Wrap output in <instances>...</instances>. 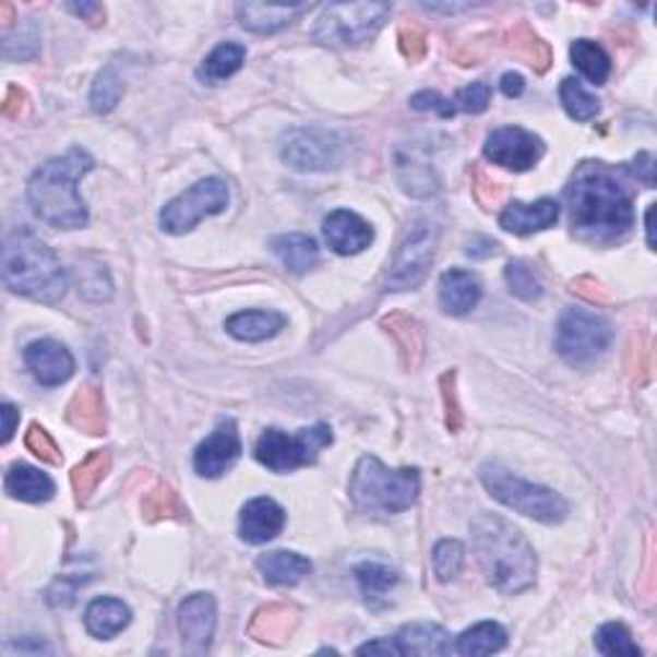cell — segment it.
I'll return each mask as SVG.
<instances>
[{
    "mask_svg": "<svg viewBox=\"0 0 657 657\" xmlns=\"http://www.w3.org/2000/svg\"><path fill=\"white\" fill-rule=\"evenodd\" d=\"M630 170L634 178H640L647 188H655V157L649 155V152H642V155L634 157Z\"/></svg>",
    "mask_w": 657,
    "mask_h": 657,
    "instance_id": "obj_51",
    "label": "cell"
},
{
    "mask_svg": "<svg viewBox=\"0 0 657 657\" xmlns=\"http://www.w3.org/2000/svg\"><path fill=\"white\" fill-rule=\"evenodd\" d=\"M558 218H560V206L552 199H542L535 203L514 201L501 211L499 224L503 231L527 237V234L550 229V226L558 224Z\"/></svg>",
    "mask_w": 657,
    "mask_h": 657,
    "instance_id": "obj_19",
    "label": "cell"
},
{
    "mask_svg": "<svg viewBox=\"0 0 657 657\" xmlns=\"http://www.w3.org/2000/svg\"><path fill=\"white\" fill-rule=\"evenodd\" d=\"M411 108H416V111H434L437 116H442V119H452V116L457 114L455 104L447 98H442L437 91L416 93V96L411 98Z\"/></svg>",
    "mask_w": 657,
    "mask_h": 657,
    "instance_id": "obj_46",
    "label": "cell"
},
{
    "mask_svg": "<svg viewBox=\"0 0 657 657\" xmlns=\"http://www.w3.org/2000/svg\"><path fill=\"white\" fill-rule=\"evenodd\" d=\"M26 368L32 370L36 383L55 389V385L68 383L75 372V360H72L70 349L55 339H36L26 347L24 353Z\"/></svg>",
    "mask_w": 657,
    "mask_h": 657,
    "instance_id": "obj_16",
    "label": "cell"
},
{
    "mask_svg": "<svg viewBox=\"0 0 657 657\" xmlns=\"http://www.w3.org/2000/svg\"><path fill=\"white\" fill-rule=\"evenodd\" d=\"M401 41V52H404L411 62H419L421 57L427 55V36L425 32H419V28H401L398 34Z\"/></svg>",
    "mask_w": 657,
    "mask_h": 657,
    "instance_id": "obj_49",
    "label": "cell"
},
{
    "mask_svg": "<svg viewBox=\"0 0 657 657\" xmlns=\"http://www.w3.org/2000/svg\"><path fill=\"white\" fill-rule=\"evenodd\" d=\"M442 398H444V411H447V429L457 432L463 425V416H459L457 406V393H455V372H444L442 375Z\"/></svg>",
    "mask_w": 657,
    "mask_h": 657,
    "instance_id": "obj_48",
    "label": "cell"
},
{
    "mask_svg": "<svg viewBox=\"0 0 657 657\" xmlns=\"http://www.w3.org/2000/svg\"><path fill=\"white\" fill-rule=\"evenodd\" d=\"M357 655H401V647L396 637H385V640H372L368 645L357 647Z\"/></svg>",
    "mask_w": 657,
    "mask_h": 657,
    "instance_id": "obj_52",
    "label": "cell"
},
{
    "mask_svg": "<svg viewBox=\"0 0 657 657\" xmlns=\"http://www.w3.org/2000/svg\"><path fill=\"white\" fill-rule=\"evenodd\" d=\"M0 416H3V444H9L13 432H16V425H19L16 406L3 404V408H0Z\"/></svg>",
    "mask_w": 657,
    "mask_h": 657,
    "instance_id": "obj_56",
    "label": "cell"
},
{
    "mask_svg": "<svg viewBox=\"0 0 657 657\" xmlns=\"http://www.w3.org/2000/svg\"><path fill=\"white\" fill-rule=\"evenodd\" d=\"M5 493L26 503H44L55 495V480L32 465L16 463L5 473Z\"/></svg>",
    "mask_w": 657,
    "mask_h": 657,
    "instance_id": "obj_26",
    "label": "cell"
},
{
    "mask_svg": "<svg viewBox=\"0 0 657 657\" xmlns=\"http://www.w3.org/2000/svg\"><path fill=\"white\" fill-rule=\"evenodd\" d=\"M237 19L247 32L252 34H275L288 24H294L298 16L311 11L309 3H296V5H267V3H239Z\"/></svg>",
    "mask_w": 657,
    "mask_h": 657,
    "instance_id": "obj_20",
    "label": "cell"
},
{
    "mask_svg": "<svg viewBox=\"0 0 657 657\" xmlns=\"http://www.w3.org/2000/svg\"><path fill=\"white\" fill-rule=\"evenodd\" d=\"M653 214H655V206H649V208H647V222H645V226H647V244H649V250H655V242H653Z\"/></svg>",
    "mask_w": 657,
    "mask_h": 657,
    "instance_id": "obj_57",
    "label": "cell"
},
{
    "mask_svg": "<svg viewBox=\"0 0 657 657\" xmlns=\"http://www.w3.org/2000/svg\"><path fill=\"white\" fill-rule=\"evenodd\" d=\"M68 421L70 427H75L77 432L85 434H104L106 432V406H104V393L96 385H83L75 393V398L68 406Z\"/></svg>",
    "mask_w": 657,
    "mask_h": 657,
    "instance_id": "obj_27",
    "label": "cell"
},
{
    "mask_svg": "<svg viewBox=\"0 0 657 657\" xmlns=\"http://www.w3.org/2000/svg\"><path fill=\"white\" fill-rule=\"evenodd\" d=\"M473 550L486 581L501 594H522L537 581V554L529 539L499 514H480L470 524Z\"/></svg>",
    "mask_w": 657,
    "mask_h": 657,
    "instance_id": "obj_2",
    "label": "cell"
},
{
    "mask_svg": "<svg viewBox=\"0 0 657 657\" xmlns=\"http://www.w3.org/2000/svg\"><path fill=\"white\" fill-rule=\"evenodd\" d=\"M473 193H476V199H478L480 206H483V208H493L495 203L501 201L503 188L495 180L488 178V175L483 170H476V172H473Z\"/></svg>",
    "mask_w": 657,
    "mask_h": 657,
    "instance_id": "obj_47",
    "label": "cell"
},
{
    "mask_svg": "<svg viewBox=\"0 0 657 657\" xmlns=\"http://www.w3.org/2000/svg\"><path fill=\"white\" fill-rule=\"evenodd\" d=\"M501 93L506 98H519L524 93V77L519 72H506V75L501 77Z\"/></svg>",
    "mask_w": 657,
    "mask_h": 657,
    "instance_id": "obj_55",
    "label": "cell"
},
{
    "mask_svg": "<svg viewBox=\"0 0 657 657\" xmlns=\"http://www.w3.org/2000/svg\"><path fill=\"white\" fill-rule=\"evenodd\" d=\"M571 60L594 85H604L611 75V60L601 44L590 39H575L571 47Z\"/></svg>",
    "mask_w": 657,
    "mask_h": 657,
    "instance_id": "obj_35",
    "label": "cell"
},
{
    "mask_svg": "<svg viewBox=\"0 0 657 657\" xmlns=\"http://www.w3.org/2000/svg\"><path fill=\"white\" fill-rule=\"evenodd\" d=\"M483 298L480 280L467 270H447L440 277V306L450 316H465Z\"/></svg>",
    "mask_w": 657,
    "mask_h": 657,
    "instance_id": "obj_21",
    "label": "cell"
},
{
    "mask_svg": "<svg viewBox=\"0 0 657 657\" xmlns=\"http://www.w3.org/2000/svg\"><path fill=\"white\" fill-rule=\"evenodd\" d=\"M26 111H28L26 93L21 91V87L11 85L9 93H5V100H3V116L5 119H21V116H26Z\"/></svg>",
    "mask_w": 657,
    "mask_h": 657,
    "instance_id": "obj_50",
    "label": "cell"
},
{
    "mask_svg": "<svg viewBox=\"0 0 657 657\" xmlns=\"http://www.w3.org/2000/svg\"><path fill=\"white\" fill-rule=\"evenodd\" d=\"M467 254H470L473 260H483V258H491V254L499 252V244L493 242V239H486V237H478L473 239L470 247L465 250Z\"/></svg>",
    "mask_w": 657,
    "mask_h": 657,
    "instance_id": "obj_54",
    "label": "cell"
},
{
    "mask_svg": "<svg viewBox=\"0 0 657 657\" xmlns=\"http://www.w3.org/2000/svg\"><path fill=\"white\" fill-rule=\"evenodd\" d=\"M142 514L147 522L182 519V516H186V506H182L180 495L175 493L170 486H157L142 499Z\"/></svg>",
    "mask_w": 657,
    "mask_h": 657,
    "instance_id": "obj_38",
    "label": "cell"
},
{
    "mask_svg": "<svg viewBox=\"0 0 657 657\" xmlns=\"http://www.w3.org/2000/svg\"><path fill=\"white\" fill-rule=\"evenodd\" d=\"M483 152L493 165L514 172H527L542 159L545 142L522 127H503L488 134Z\"/></svg>",
    "mask_w": 657,
    "mask_h": 657,
    "instance_id": "obj_13",
    "label": "cell"
},
{
    "mask_svg": "<svg viewBox=\"0 0 657 657\" xmlns=\"http://www.w3.org/2000/svg\"><path fill=\"white\" fill-rule=\"evenodd\" d=\"M488 104H491V85L488 83H473L455 96V108H463L467 114H483Z\"/></svg>",
    "mask_w": 657,
    "mask_h": 657,
    "instance_id": "obj_45",
    "label": "cell"
},
{
    "mask_svg": "<svg viewBox=\"0 0 657 657\" xmlns=\"http://www.w3.org/2000/svg\"><path fill=\"white\" fill-rule=\"evenodd\" d=\"M324 237L334 252L349 258V254H360L362 250H368L372 239H375V231H372V226L362 216H357L347 208H339L324 218Z\"/></svg>",
    "mask_w": 657,
    "mask_h": 657,
    "instance_id": "obj_17",
    "label": "cell"
},
{
    "mask_svg": "<svg viewBox=\"0 0 657 657\" xmlns=\"http://www.w3.org/2000/svg\"><path fill=\"white\" fill-rule=\"evenodd\" d=\"M506 647V630L495 622H480L470 630H465L457 637L455 649L459 655L476 657V655H493Z\"/></svg>",
    "mask_w": 657,
    "mask_h": 657,
    "instance_id": "obj_33",
    "label": "cell"
},
{
    "mask_svg": "<svg viewBox=\"0 0 657 657\" xmlns=\"http://www.w3.org/2000/svg\"><path fill=\"white\" fill-rule=\"evenodd\" d=\"M503 275H506L511 294L522 298V301H537V298L542 296V283H539L535 270H531L524 260H511Z\"/></svg>",
    "mask_w": 657,
    "mask_h": 657,
    "instance_id": "obj_41",
    "label": "cell"
},
{
    "mask_svg": "<svg viewBox=\"0 0 657 657\" xmlns=\"http://www.w3.org/2000/svg\"><path fill=\"white\" fill-rule=\"evenodd\" d=\"M389 3H329L313 26V39L329 47H357L381 32Z\"/></svg>",
    "mask_w": 657,
    "mask_h": 657,
    "instance_id": "obj_7",
    "label": "cell"
},
{
    "mask_svg": "<svg viewBox=\"0 0 657 657\" xmlns=\"http://www.w3.org/2000/svg\"><path fill=\"white\" fill-rule=\"evenodd\" d=\"M178 630L182 647L191 655H206L216 632V601L211 594H193L180 604Z\"/></svg>",
    "mask_w": 657,
    "mask_h": 657,
    "instance_id": "obj_14",
    "label": "cell"
},
{
    "mask_svg": "<svg viewBox=\"0 0 657 657\" xmlns=\"http://www.w3.org/2000/svg\"><path fill=\"white\" fill-rule=\"evenodd\" d=\"M258 571L270 586H298L306 575H311L313 565L309 558L298 552L275 550L258 558Z\"/></svg>",
    "mask_w": 657,
    "mask_h": 657,
    "instance_id": "obj_24",
    "label": "cell"
},
{
    "mask_svg": "<svg viewBox=\"0 0 657 657\" xmlns=\"http://www.w3.org/2000/svg\"><path fill=\"white\" fill-rule=\"evenodd\" d=\"M463 558L465 550L457 539H442L432 552V568L437 578L442 583H450L459 573V568H463Z\"/></svg>",
    "mask_w": 657,
    "mask_h": 657,
    "instance_id": "obj_42",
    "label": "cell"
},
{
    "mask_svg": "<svg viewBox=\"0 0 657 657\" xmlns=\"http://www.w3.org/2000/svg\"><path fill=\"white\" fill-rule=\"evenodd\" d=\"M242 455V440L239 429L231 419L222 421L206 442L199 444L193 455V467L201 478H218Z\"/></svg>",
    "mask_w": 657,
    "mask_h": 657,
    "instance_id": "obj_15",
    "label": "cell"
},
{
    "mask_svg": "<svg viewBox=\"0 0 657 657\" xmlns=\"http://www.w3.org/2000/svg\"><path fill=\"white\" fill-rule=\"evenodd\" d=\"M334 442L332 429L326 425H316L309 429H298L296 434L283 432V429H267L258 440L254 457L273 473H290L296 467H306L316 463L319 452Z\"/></svg>",
    "mask_w": 657,
    "mask_h": 657,
    "instance_id": "obj_8",
    "label": "cell"
},
{
    "mask_svg": "<svg viewBox=\"0 0 657 657\" xmlns=\"http://www.w3.org/2000/svg\"><path fill=\"white\" fill-rule=\"evenodd\" d=\"M396 642L401 647V655H450L452 640L447 630H442L440 624H406L404 630L396 634Z\"/></svg>",
    "mask_w": 657,
    "mask_h": 657,
    "instance_id": "obj_28",
    "label": "cell"
},
{
    "mask_svg": "<svg viewBox=\"0 0 657 657\" xmlns=\"http://www.w3.org/2000/svg\"><path fill=\"white\" fill-rule=\"evenodd\" d=\"M298 624V611L288 604H270L254 611L252 622L247 624V634L265 645H283Z\"/></svg>",
    "mask_w": 657,
    "mask_h": 657,
    "instance_id": "obj_22",
    "label": "cell"
},
{
    "mask_svg": "<svg viewBox=\"0 0 657 657\" xmlns=\"http://www.w3.org/2000/svg\"><path fill=\"white\" fill-rule=\"evenodd\" d=\"M3 283L13 294L41 303H55L68 294V273L62 262L26 226L5 237Z\"/></svg>",
    "mask_w": 657,
    "mask_h": 657,
    "instance_id": "obj_4",
    "label": "cell"
},
{
    "mask_svg": "<svg viewBox=\"0 0 657 657\" xmlns=\"http://www.w3.org/2000/svg\"><path fill=\"white\" fill-rule=\"evenodd\" d=\"M283 527H286V511L265 495L247 501L239 514V537L247 545H265L280 535Z\"/></svg>",
    "mask_w": 657,
    "mask_h": 657,
    "instance_id": "obj_18",
    "label": "cell"
},
{
    "mask_svg": "<svg viewBox=\"0 0 657 657\" xmlns=\"http://www.w3.org/2000/svg\"><path fill=\"white\" fill-rule=\"evenodd\" d=\"M91 170L93 157L80 147H72L68 155L41 165L26 188L34 216L55 229H83L87 224V208L77 193V182Z\"/></svg>",
    "mask_w": 657,
    "mask_h": 657,
    "instance_id": "obj_3",
    "label": "cell"
},
{
    "mask_svg": "<svg viewBox=\"0 0 657 657\" xmlns=\"http://www.w3.org/2000/svg\"><path fill=\"white\" fill-rule=\"evenodd\" d=\"M355 578L360 583L365 601L370 606H381L389 590L398 583V573L383 562H360V565H355Z\"/></svg>",
    "mask_w": 657,
    "mask_h": 657,
    "instance_id": "obj_34",
    "label": "cell"
},
{
    "mask_svg": "<svg viewBox=\"0 0 657 657\" xmlns=\"http://www.w3.org/2000/svg\"><path fill=\"white\" fill-rule=\"evenodd\" d=\"M401 186H404L406 193L416 195V199L437 193V180L429 165H401Z\"/></svg>",
    "mask_w": 657,
    "mask_h": 657,
    "instance_id": "obj_43",
    "label": "cell"
},
{
    "mask_svg": "<svg viewBox=\"0 0 657 657\" xmlns=\"http://www.w3.org/2000/svg\"><path fill=\"white\" fill-rule=\"evenodd\" d=\"M596 649L609 657H640L642 649L632 640V632L624 624L609 622L596 632Z\"/></svg>",
    "mask_w": 657,
    "mask_h": 657,
    "instance_id": "obj_40",
    "label": "cell"
},
{
    "mask_svg": "<svg viewBox=\"0 0 657 657\" xmlns=\"http://www.w3.org/2000/svg\"><path fill=\"white\" fill-rule=\"evenodd\" d=\"M480 483L503 506L514 509L516 514L529 516L535 522L560 524L571 514V506H568V501L558 491H552L547 486L529 483V480L514 476V473L499 463L480 465Z\"/></svg>",
    "mask_w": 657,
    "mask_h": 657,
    "instance_id": "obj_6",
    "label": "cell"
},
{
    "mask_svg": "<svg viewBox=\"0 0 657 657\" xmlns=\"http://www.w3.org/2000/svg\"><path fill=\"white\" fill-rule=\"evenodd\" d=\"M131 622V609L121 598H96L85 609V630L96 640H114Z\"/></svg>",
    "mask_w": 657,
    "mask_h": 657,
    "instance_id": "obj_25",
    "label": "cell"
},
{
    "mask_svg": "<svg viewBox=\"0 0 657 657\" xmlns=\"http://www.w3.org/2000/svg\"><path fill=\"white\" fill-rule=\"evenodd\" d=\"M560 100H562V108H565L568 116L575 121H590V119H596L598 111H601L598 98L590 96L586 87H583L575 77L562 80Z\"/></svg>",
    "mask_w": 657,
    "mask_h": 657,
    "instance_id": "obj_37",
    "label": "cell"
},
{
    "mask_svg": "<svg viewBox=\"0 0 657 657\" xmlns=\"http://www.w3.org/2000/svg\"><path fill=\"white\" fill-rule=\"evenodd\" d=\"M226 206H229V186H226V180H199L186 193L167 203L163 214H159V226H163V231L180 237V234L191 231L201 218L222 214Z\"/></svg>",
    "mask_w": 657,
    "mask_h": 657,
    "instance_id": "obj_11",
    "label": "cell"
},
{
    "mask_svg": "<svg viewBox=\"0 0 657 657\" xmlns=\"http://www.w3.org/2000/svg\"><path fill=\"white\" fill-rule=\"evenodd\" d=\"M383 329L391 334L393 342H396L406 368H416V365L425 360L427 339L419 321L406 316V313H391V316L383 319Z\"/></svg>",
    "mask_w": 657,
    "mask_h": 657,
    "instance_id": "obj_29",
    "label": "cell"
},
{
    "mask_svg": "<svg viewBox=\"0 0 657 657\" xmlns=\"http://www.w3.org/2000/svg\"><path fill=\"white\" fill-rule=\"evenodd\" d=\"M68 11L75 13V16H80V19L91 21L93 26H98L100 21L106 19V11H104V5H100V3H83V5H72L70 3Z\"/></svg>",
    "mask_w": 657,
    "mask_h": 657,
    "instance_id": "obj_53",
    "label": "cell"
},
{
    "mask_svg": "<svg viewBox=\"0 0 657 657\" xmlns=\"http://www.w3.org/2000/svg\"><path fill=\"white\" fill-rule=\"evenodd\" d=\"M123 96V77L116 70V64L111 62L108 68L98 72L96 83H93L91 91V108L96 114H108L119 106V100Z\"/></svg>",
    "mask_w": 657,
    "mask_h": 657,
    "instance_id": "obj_39",
    "label": "cell"
},
{
    "mask_svg": "<svg viewBox=\"0 0 657 657\" xmlns=\"http://www.w3.org/2000/svg\"><path fill=\"white\" fill-rule=\"evenodd\" d=\"M573 234L583 242L611 244L634 226L632 195L601 163H586L565 191Z\"/></svg>",
    "mask_w": 657,
    "mask_h": 657,
    "instance_id": "obj_1",
    "label": "cell"
},
{
    "mask_svg": "<svg viewBox=\"0 0 657 657\" xmlns=\"http://www.w3.org/2000/svg\"><path fill=\"white\" fill-rule=\"evenodd\" d=\"M614 339L609 319L583 309H568L558 324V353L571 365H588L601 357Z\"/></svg>",
    "mask_w": 657,
    "mask_h": 657,
    "instance_id": "obj_9",
    "label": "cell"
},
{
    "mask_svg": "<svg viewBox=\"0 0 657 657\" xmlns=\"http://www.w3.org/2000/svg\"><path fill=\"white\" fill-rule=\"evenodd\" d=\"M108 470H111V452L108 450L91 452V455L72 470V491H75L77 503H85L96 493V488L104 483Z\"/></svg>",
    "mask_w": 657,
    "mask_h": 657,
    "instance_id": "obj_32",
    "label": "cell"
},
{
    "mask_svg": "<svg viewBox=\"0 0 657 657\" xmlns=\"http://www.w3.org/2000/svg\"><path fill=\"white\" fill-rule=\"evenodd\" d=\"M437 242H440V226L432 218H419L401 242L393 265L385 277L389 290H414L425 283L434 262Z\"/></svg>",
    "mask_w": 657,
    "mask_h": 657,
    "instance_id": "obj_10",
    "label": "cell"
},
{
    "mask_svg": "<svg viewBox=\"0 0 657 657\" xmlns=\"http://www.w3.org/2000/svg\"><path fill=\"white\" fill-rule=\"evenodd\" d=\"M244 57H247V49L242 47V44L224 41V44H218L214 52H211L206 60L201 62V68L195 70V75H199L201 83L218 85V83H224V80H229L234 72L242 70Z\"/></svg>",
    "mask_w": 657,
    "mask_h": 657,
    "instance_id": "obj_31",
    "label": "cell"
},
{
    "mask_svg": "<svg viewBox=\"0 0 657 657\" xmlns=\"http://www.w3.org/2000/svg\"><path fill=\"white\" fill-rule=\"evenodd\" d=\"M275 258L294 275H303L319 262V247L306 234H280L273 239Z\"/></svg>",
    "mask_w": 657,
    "mask_h": 657,
    "instance_id": "obj_30",
    "label": "cell"
},
{
    "mask_svg": "<svg viewBox=\"0 0 657 657\" xmlns=\"http://www.w3.org/2000/svg\"><path fill=\"white\" fill-rule=\"evenodd\" d=\"M226 332L239 342H265L273 339L275 334H280L286 329V316L277 311H239L234 316L226 319Z\"/></svg>",
    "mask_w": 657,
    "mask_h": 657,
    "instance_id": "obj_23",
    "label": "cell"
},
{
    "mask_svg": "<svg viewBox=\"0 0 657 657\" xmlns=\"http://www.w3.org/2000/svg\"><path fill=\"white\" fill-rule=\"evenodd\" d=\"M509 49L519 57V60L531 64L537 72H545L552 62L550 47H547V44L539 39L527 24H519L509 34Z\"/></svg>",
    "mask_w": 657,
    "mask_h": 657,
    "instance_id": "obj_36",
    "label": "cell"
},
{
    "mask_svg": "<svg viewBox=\"0 0 657 657\" xmlns=\"http://www.w3.org/2000/svg\"><path fill=\"white\" fill-rule=\"evenodd\" d=\"M24 442H26L28 452H34L41 463L62 465V452H60V447H57V442L52 440V434H49L44 427H39V425L28 427Z\"/></svg>",
    "mask_w": 657,
    "mask_h": 657,
    "instance_id": "obj_44",
    "label": "cell"
},
{
    "mask_svg": "<svg viewBox=\"0 0 657 657\" xmlns=\"http://www.w3.org/2000/svg\"><path fill=\"white\" fill-rule=\"evenodd\" d=\"M421 493L416 467L391 470L381 459L365 455L349 478V499L365 514H401L411 509Z\"/></svg>",
    "mask_w": 657,
    "mask_h": 657,
    "instance_id": "obj_5",
    "label": "cell"
},
{
    "mask_svg": "<svg viewBox=\"0 0 657 657\" xmlns=\"http://www.w3.org/2000/svg\"><path fill=\"white\" fill-rule=\"evenodd\" d=\"M280 155L294 170L324 172L342 165L347 155V142L334 131L294 129L283 139Z\"/></svg>",
    "mask_w": 657,
    "mask_h": 657,
    "instance_id": "obj_12",
    "label": "cell"
}]
</instances>
